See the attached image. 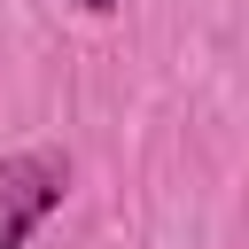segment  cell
<instances>
[{
  "label": "cell",
  "mask_w": 249,
  "mask_h": 249,
  "mask_svg": "<svg viewBox=\"0 0 249 249\" xmlns=\"http://www.w3.org/2000/svg\"><path fill=\"white\" fill-rule=\"evenodd\" d=\"M70 195V156L54 148H8L0 156V249H23Z\"/></svg>",
  "instance_id": "1"
},
{
  "label": "cell",
  "mask_w": 249,
  "mask_h": 249,
  "mask_svg": "<svg viewBox=\"0 0 249 249\" xmlns=\"http://www.w3.org/2000/svg\"><path fill=\"white\" fill-rule=\"evenodd\" d=\"M78 8H86V16H117V0H78Z\"/></svg>",
  "instance_id": "2"
}]
</instances>
